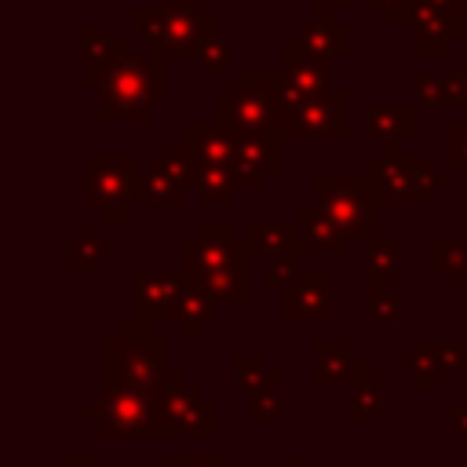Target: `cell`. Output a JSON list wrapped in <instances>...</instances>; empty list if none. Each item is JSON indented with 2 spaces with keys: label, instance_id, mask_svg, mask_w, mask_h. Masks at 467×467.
I'll return each mask as SVG.
<instances>
[{
  "label": "cell",
  "instance_id": "cell-21",
  "mask_svg": "<svg viewBox=\"0 0 467 467\" xmlns=\"http://www.w3.org/2000/svg\"><path fill=\"white\" fill-rule=\"evenodd\" d=\"M365 139L379 142V150H401L416 139V106H365Z\"/></svg>",
  "mask_w": 467,
  "mask_h": 467
},
{
  "label": "cell",
  "instance_id": "cell-15",
  "mask_svg": "<svg viewBox=\"0 0 467 467\" xmlns=\"http://www.w3.org/2000/svg\"><path fill=\"white\" fill-rule=\"evenodd\" d=\"M281 135L277 131H237L234 142V168L244 190H263L270 175L281 171Z\"/></svg>",
  "mask_w": 467,
  "mask_h": 467
},
{
  "label": "cell",
  "instance_id": "cell-16",
  "mask_svg": "<svg viewBox=\"0 0 467 467\" xmlns=\"http://www.w3.org/2000/svg\"><path fill=\"white\" fill-rule=\"evenodd\" d=\"M314 387L317 390H332V387H354L361 376H368V361L365 354L350 350L347 339L339 336H317L314 339Z\"/></svg>",
  "mask_w": 467,
  "mask_h": 467
},
{
  "label": "cell",
  "instance_id": "cell-13",
  "mask_svg": "<svg viewBox=\"0 0 467 467\" xmlns=\"http://www.w3.org/2000/svg\"><path fill=\"white\" fill-rule=\"evenodd\" d=\"M186 274L182 270H135L131 274V317L142 325H171L179 317Z\"/></svg>",
  "mask_w": 467,
  "mask_h": 467
},
{
  "label": "cell",
  "instance_id": "cell-9",
  "mask_svg": "<svg viewBox=\"0 0 467 467\" xmlns=\"http://www.w3.org/2000/svg\"><path fill=\"white\" fill-rule=\"evenodd\" d=\"M277 88L281 69L234 73V84L215 91V120L234 131H277Z\"/></svg>",
  "mask_w": 467,
  "mask_h": 467
},
{
  "label": "cell",
  "instance_id": "cell-7",
  "mask_svg": "<svg viewBox=\"0 0 467 467\" xmlns=\"http://www.w3.org/2000/svg\"><path fill=\"white\" fill-rule=\"evenodd\" d=\"M153 441H171L182 434H197L212 441L219 434V409L197 387L186 383L179 368H168L153 387Z\"/></svg>",
  "mask_w": 467,
  "mask_h": 467
},
{
  "label": "cell",
  "instance_id": "cell-8",
  "mask_svg": "<svg viewBox=\"0 0 467 467\" xmlns=\"http://www.w3.org/2000/svg\"><path fill=\"white\" fill-rule=\"evenodd\" d=\"M365 171L372 175L387 208H427L449 182V171H438L431 157H405L401 150H379L365 157Z\"/></svg>",
  "mask_w": 467,
  "mask_h": 467
},
{
  "label": "cell",
  "instance_id": "cell-31",
  "mask_svg": "<svg viewBox=\"0 0 467 467\" xmlns=\"http://www.w3.org/2000/svg\"><path fill=\"white\" fill-rule=\"evenodd\" d=\"M431 266L438 277H445V288L467 285V237H434L431 241Z\"/></svg>",
  "mask_w": 467,
  "mask_h": 467
},
{
  "label": "cell",
  "instance_id": "cell-30",
  "mask_svg": "<svg viewBox=\"0 0 467 467\" xmlns=\"http://www.w3.org/2000/svg\"><path fill=\"white\" fill-rule=\"evenodd\" d=\"M296 40L299 44H306L310 51H317V55H325V58H339V55H347V47H350V29L343 26V22H336V18H314V22H303L299 29H296Z\"/></svg>",
  "mask_w": 467,
  "mask_h": 467
},
{
  "label": "cell",
  "instance_id": "cell-42",
  "mask_svg": "<svg viewBox=\"0 0 467 467\" xmlns=\"http://www.w3.org/2000/svg\"><path fill=\"white\" fill-rule=\"evenodd\" d=\"M445 420H449L452 438H456V441H467V401H449Z\"/></svg>",
  "mask_w": 467,
  "mask_h": 467
},
{
  "label": "cell",
  "instance_id": "cell-40",
  "mask_svg": "<svg viewBox=\"0 0 467 467\" xmlns=\"http://www.w3.org/2000/svg\"><path fill=\"white\" fill-rule=\"evenodd\" d=\"M427 347H431V354L449 368V372H456V368H463L467 365V347L463 343H441V339H427Z\"/></svg>",
  "mask_w": 467,
  "mask_h": 467
},
{
  "label": "cell",
  "instance_id": "cell-4",
  "mask_svg": "<svg viewBox=\"0 0 467 467\" xmlns=\"http://www.w3.org/2000/svg\"><path fill=\"white\" fill-rule=\"evenodd\" d=\"M314 201L317 208L350 237V241H376L383 234V197L372 175L361 171H317L314 175Z\"/></svg>",
  "mask_w": 467,
  "mask_h": 467
},
{
  "label": "cell",
  "instance_id": "cell-36",
  "mask_svg": "<svg viewBox=\"0 0 467 467\" xmlns=\"http://www.w3.org/2000/svg\"><path fill=\"white\" fill-rule=\"evenodd\" d=\"M230 58H234V44L215 33V36L197 51V69H201V73H223V69L230 66Z\"/></svg>",
  "mask_w": 467,
  "mask_h": 467
},
{
  "label": "cell",
  "instance_id": "cell-1",
  "mask_svg": "<svg viewBox=\"0 0 467 467\" xmlns=\"http://www.w3.org/2000/svg\"><path fill=\"white\" fill-rule=\"evenodd\" d=\"M248 237H237L226 223H201L197 234L179 241V270L201 281L226 306H248Z\"/></svg>",
  "mask_w": 467,
  "mask_h": 467
},
{
  "label": "cell",
  "instance_id": "cell-14",
  "mask_svg": "<svg viewBox=\"0 0 467 467\" xmlns=\"http://www.w3.org/2000/svg\"><path fill=\"white\" fill-rule=\"evenodd\" d=\"M332 306H336V296H332L328 270H299V277L281 292V321L285 325L303 321V317L328 325L336 314Z\"/></svg>",
  "mask_w": 467,
  "mask_h": 467
},
{
  "label": "cell",
  "instance_id": "cell-34",
  "mask_svg": "<svg viewBox=\"0 0 467 467\" xmlns=\"http://www.w3.org/2000/svg\"><path fill=\"white\" fill-rule=\"evenodd\" d=\"M445 171L467 175V117H460L445 128Z\"/></svg>",
  "mask_w": 467,
  "mask_h": 467
},
{
  "label": "cell",
  "instance_id": "cell-35",
  "mask_svg": "<svg viewBox=\"0 0 467 467\" xmlns=\"http://www.w3.org/2000/svg\"><path fill=\"white\" fill-rule=\"evenodd\" d=\"M412 91H416V102H420V106H452L449 77H438V73H416V77H412Z\"/></svg>",
  "mask_w": 467,
  "mask_h": 467
},
{
  "label": "cell",
  "instance_id": "cell-47",
  "mask_svg": "<svg viewBox=\"0 0 467 467\" xmlns=\"http://www.w3.org/2000/svg\"><path fill=\"white\" fill-rule=\"evenodd\" d=\"M277 467H303V460H299V456H296V452H285V456H281V463H277Z\"/></svg>",
  "mask_w": 467,
  "mask_h": 467
},
{
  "label": "cell",
  "instance_id": "cell-25",
  "mask_svg": "<svg viewBox=\"0 0 467 467\" xmlns=\"http://www.w3.org/2000/svg\"><path fill=\"white\" fill-rule=\"evenodd\" d=\"M190 190L197 193L201 204H208V208H226V204H234V193L244 190V186H241V175H237L234 164H197Z\"/></svg>",
  "mask_w": 467,
  "mask_h": 467
},
{
  "label": "cell",
  "instance_id": "cell-39",
  "mask_svg": "<svg viewBox=\"0 0 467 467\" xmlns=\"http://www.w3.org/2000/svg\"><path fill=\"white\" fill-rule=\"evenodd\" d=\"M372 11H379V18L387 26H401L416 18V0H365Z\"/></svg>",
  "mask_w": 467,
  "mask_h": 467
},
{
  "label": "cell",
  "instance_id": "cell-26",
  "mask_svg": "<svg viewBox=\"0 0 467 467\" xmlns=\"http://www.w3.org/2000/svg\"><path fill=\"white\" fill-rule=\"evenodd\" d=\"M215 314H219V299H215L201 281L186 277L182 296H179V317H175V325H179L182 339H197V336H201V328L215 321Z\"/></svg>",
  "mask_w": 467,
  "mask_h": 467
},
{
  "label": "cell",
  "instance_id": "cell-27",
  "mask_svg": "<svg viewBox=\"0 0 467 467\" xmlns=\"http://www.w3.org/2000/svg\"><path fill=\"white\" fill-rule=\"evenodd\" d=\"M398 368L401 372H409L412 376V383L420 387V390H445L449 387V368L431 354V347H427V336H420L416 343H412V350H405V354H398Z\"/></svg>",
  "mask_w": 467,
  "mask_h": 467
},
{
  "label": "cell",
  "instance_id": "cell-3",
  "mask_svg": "<svg viewBox=\"0 0 467 467\" xmlns=\"http://www.w3.org/2000/svg\"><path fill=\"white\" fill-rule=\"evenodd\" d=\"M219 33L215 7L204 0H161L139 4L131 11V40L146 44V51L197 58V51Z\"/></svg>",
  "mask_w": 467,
  "mask_h": 467
},
{
  "label": "cell",
  "instance_id": "cell-23",
  "mask_svg": "<svg viewBox=\"0 0 467 467\" xmlns=\"http://www.w3.org/2000/svg\"><path fill=\"white\" fill-rule=\"evenodd\" d=\"M120 55V40L106 36L99 22H84V69H80V84L88 91H102L109 66Z\"/></svg>",
  "mask_w": 467,
  "mask_h": 467
},
{
  "label": "cell",
  "instance_id": "cell-45",
  "mask_svg": "<svg viewBox=\"0 0 467 467\" xmlns=\"http://www.w3.org/2000/svg\"><path fill=\"white\" fill-rule=\"evenodd\" d=\"M66 467H102V460L91 456V452H73V456L66 460Z\"/></svg>",
  "mask_w": 467,
  "mask_h": 467
},
{
  "label": "cell",
  "instance_id": "cell-20",
  "mask_svg": "<svg viewBox=\"0 0 467 467\" xmlns=\"http://www.w3.org/2000/svg\"><path fill=\"white\" fill-rule=\"evenodd\" d=\"M244 237H248L252 255H263V259H274V255H296V259H303V255L314 252L306 244V237H303V230H299L296 219H252L248 230H244Z\"/></svg>",
  "mask_w": 467,
  "mask_h": 467
},
{
  "label": "cell",
  "instance_id": "cell-5",
  "mask_svg": "<svg viewBox=\"0 0 467 467\" xmlns=\"http://www.w3.org/2000/svg\"><path fill=\"white\" fill-rule=\"evenodd\" d=\"M168 372V343L150 336L142 321H120L113 336L99 343V383H131L153 387Z\"/></svg>",
  "mask_w": 467,
  "mask_h": 467
},
{
  "label": "cell",
  "instance_id": "cell-38",
  "mask_svg": "<svg viewBox=\"0 0 467 467\" xmlns=\"http://www.w3.org/2000/svg\"><path fill=\"white\" fill-rule=\"evenodd\" d=\"M248 416L255 423H277L285 416V405H281V394L270 390V394H252L248 398Z\"/></svg>",
  "mask_w": 467,
  "mask_h": 467
},
{
  "label": "cell",
  "instance_id": "cell-41",
  "mask_svg": "<svg viewBox=\"0 0 467 467\" xmlns=\"http://www.w3.org/2000/svg\"><path fill=\"white\" fill-rule=\"evenodd\" d=\"M164 467H234V463L223 452H215V456H179V452H168Z\"/></svg>",
  "mask_w": 467,
  "mask_h": 467
},
{
  "label": "cell",
  "instance_id": "cell-46",
  "mask_svg": "<svg viewBox=\"0 0 467 467\" xmlns=\"http://www.w3.org/2000/svg\"><path fill=\"white\" fill-rule=\"evenodd\" d=\"M420 7H438V11H463V0H416Z\"/></svg>",
  "mask_w": 467,
  "mask_h": 467
},
{
  "label": "cell",
  "instance_id": "cell-24",
  "mask_svg": "<svg viewBox=\"0 0 467 467\" xmlns=\"http://www.w3.org/2000/svg\"><path fill=\"white\" fill-rule=\"evenodd\" d=\"M296 223L306 237V244L314 252H328V255H347L350 252V237L317 208V201H306L296 208Z\"/></svg>",
  "mask_w": 467,
  "mask_h": 467
},
{
  "label": "cell",
  "instance_id": "cell-43",
  "mask_svg": "<svg viewBox=\"0 0 467 467\" xmlns=\"http://www.w3.org/2000/svg\"><path fill=\"white\" fill-rule=\"evenodd\" d=\"M449 95H452V106H460L463 117H467V69L449 73Z\"/></svg>",
  "mask_w": 467,
  "mask_h": 467
},
{
  "label": "cell",
  "instance_id": "cell-22",
  "mask_svg": "<svg viewBox=\"0 0 467 467\" xmlns=\"http://www.w3.org/2000/svg\"><path fill=\"white\" fill-rule=\"evenodd\" d=\"M117 255V241L102 234V219H88L77 237L66 241V270L69 274H99L106 259Z\"/></svg>",
  "mask_w": 467,
  "mask_h": 467
},
{
  "label": "cell",
  "instance_id": "cell-28",
  "mask_svg": "<svg viewBox=\"0 0 467 467\" xmlns=\"http://www.w3.org/2000/svg\"><path fill=\"white\" fill-rule=\"evenodd\" d=\"M230 372H234V383L252 398V394H270V390H281L285 376L281 368H274L263 354H234L230 358Z\"/></svg>",
  "mask_w": 467,
  "mask_h": 467
},
{
  "label": "cell",
  "instance_id": "cell-11",
  "mask_svg": "<svg viewBox=\"0 0 467 467\" xmlns=\"http://www.w3.org/2000/svg\"><path fill=\"white\" fill-rule=\"evenodd\" d=\"M95 423L99 438H150L153 434V394L131 383H99V398L80 409Z\"/></svg>",
  "mask_w": 467,
  "mask_h": 467
},
{
  "label": "cell",
  "instance_id": "cell-2",
  "mask_svg": "<svg viewBox=\"0 0 467 467\" xmlns=\"http://www.w3.org/2000/svg\"><path fill=\"white\" fill-rule=\"evenodd\" d=\"M168 99V55L135 51V40H120V55L106 73L99 91V120H135L146 124L157 106Z\"/></svg>",
  "mask_w": 467,
  "mask_h": 467
},
{
  "label": "cell",
  "instance_id": "cell-10",
  "mask_svg": "<svg viewBox=\"0 0 467 467\" xmlns=\"http://www.w3.org/2000/svg\"><path fill=\"white\" fill-rule=\"evenodd\" d=\"M135 164L131 157L91 153L80 164V201L99 208L102 223H131L135 219Z\"/></svg>",
  "mask_w": 467,
  "mask_h": 467
},
{
  "label": "cell",
  "instance_id": "cell-18",
  "mask_svg": "<svg viewBox=\"0 0 467 467\" xmlns=\"http://www.w3.org/2000/svg\"><path fill=\"white\" fill-rule=\"evenodd\" d=\"M175 142L193 157V164H234L237 131L219 120H182Z\"/></svg>",
  "mask_w": 467,
  "mask_h": 467
},
{
  "label": "cell",
  "instance_id": "cell-17",
  "mask_svg": "<svg viewBox=\"0 0 467 467\" xmlns=\"http://www.w3.org/2000/svg\"><path fill=\"white\" fill-rule=\"evenodd\" d=\"M467 33L463 11H438V7H420L412 18V55L416 58H441L449 55V44Z\"/></svg>",
  "mask_w": 467,
  "mask_h": 467
},
{
  "label": "cell",
  "instance_id": "cell-37",
  "mask_svg": "<svg viewBox=\"0 0 467 467\" xmlns=\"http://www.w3.org/2000/svg\"><path fill=\"white\" fill-rule=\"evenodd\" d=\"M296 277H299V270H296V255H274V259H266V277H263L266 288L285 292Z\"/></svg>",
  "mask_w": 467,
  "mask_h": 467
},
{
  "label": "cell",
  "instance_id": "cell-29",
  "mask_svg": "<svg viewBox=\"0 0 467 467\" xmlns=\"http://www.w3.org/2000/svg\"><path fill=\"white\" fill-rule=\"evenodd\" d=\"M365 303H368V317L376 325L398 321L401 317V285H398V274L368 270V277H365Z\"/></svg>",
  "mask_w": 467,
  "mask_h": 467
},
{
  "label": "cell",
  "instance_id": "cell-33",
  "mask_svg": "<svg viewBox=\"0 0 467 467\" xmlns=\"http://www.w3.org/2000/svg\"><path fill=\"white\" fill-rule=\"evenodd\" d=\"M401 263V241L379 234L376 241L365 244V270H379V274H398Z\"/></svg>",
  "mask_w": 467,
  "mask_h": 467
},
{
  "label": "cell",
  "instance_id": "cell-12",
  "mask_svg": "<svg viewBox=\"0 0 467 467\" xmlns=\"http://www.w3.org/2000/svg\"><path fill=\"white\" fill-rule=\"evenodd\" d=\"M193 157L175 142V135L164 142L157 157L146 161V168L135 175V204L139 208H175L182 201V190L193 186Z\"/></svg>",
  "mask_w": 467,
  "mask_h": 467
},
{
  "label": "cell",
  "instance_id": "cell-32",
  "mask_svg": "<svg viewBox=\"0 0 467 467\" xmlns=\"http://www.w3.org/2000/svg\"><path fill=\"white\" fill-rule=\"evenodd\" d=\"M379 412H383V376L368 372L354 387H347V420L361 423V420H372Z\"/></svg>",
  "mask_w": 467,
  "mask_h": 467
},
{
  "label": "cell",
  "instance_id": "cell-6",
  "mask_svg": "<svg viewBox=\"0 0 467 467\" xmlns=\"http://www.w3.org/2000/svg\"><path fill=\"white\" fill-rule=\"evenodd\" d=\"M350 131V95L343 88L292 91L277 88V135L288 139H325L339 142Z\"/></svg>",
  "mask_w": 467,
  "mask_h": 467
},
{
  "label": "cell",
  "instance_id": "cell-44",
  "mask_svg": "<svg viewBox=\"0 0 467 467\" xmlns=\"http://www.w3.org/2000/svg\"><path fill=\"white\" fill-rule=\"evenodd\" d=\"M303 4H306V7H310L317 18H328V15H332V11H339L347 0H303Z\"/></svg>",
  "mask_w": 467,
  "mask_h": 467
},
{
  "label": "cell",
  "instance_id": "cell-19",
  "mask_svg": "<svg viewBox=\"0 0 467 467\" xmlns=\"http://www.w3.org/2000/svg\"><path fill=\"white\" fill-rule=\"evenodd\" d=\"M281 80L292 91H325L332 88V58L310 51L296 36L281 44Z\"/></svg>",
  "mask_w": 467,
  "mask_h": 467
}]
</instances>
